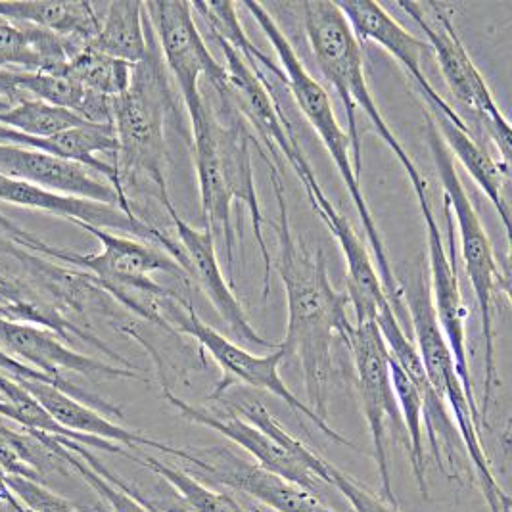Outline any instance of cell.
I'll return each instance as SVG.
<instances>
[{
    "instance_id": "obj_1",
    "label": "cell",
    "mask_w": 512,
    "mask_h": 512,
    "mask_svg": "<svg viewBox=\"0 0 512 512\" xmlns=\"http://www.w3.org/2000/svg\"><path fill=\"white\" fill-rule=\"evenodd\" d=\"M263 162L269 165V177L279 206L277 269L288 303V328L280 348L286 357L294 355L300 361L307 396L305 405L317 419L328 424V401L334 376L332 338L338 334L348 342L353 330L348 317L350 298L346 292H338L332 286L323 250H311L294 233L279 165L271 160Z\"/></svg>"
},
{
    "instance_id": "obj_2",
    "label": "cell",
    "mask_w": 512,
    "mask_h": 512,
    "mask_svg": "<svg viewBox=\"0 0 512 512\" xmlns=\"http://www.w3.org/2000/svg\"><path fill=\"white\" fill-rule=\"evenodd\" d=\"M396 279L401 292V303L407 305L405 309L409 311L411 317L415 346L419 351L424 374L428 378L430 388L447 407L449 415H453V424L465 445L480 489L484 491L489 512H511V497L495 478L486 455V447L482 442L484 424L480 417V405L466 394L465 386L455 367L453 353L449 350L440 323L436 319L430 294L428 267L417 263L409 267L405 275L396 273Z\"/></svg>"
},
{
    "instance_id": "obj_3",
    "label": "cell",
    "mask_w": 512,
    "mask_h": 512,
    "mask_svg": "<svg viewBox=\"0 0 512 512\" xmlns=\"http://www.w3.org/2000/svg\"><path fill=\"white\" fill-rule=\"evenodd\" d=\"M150 25V22H148ZM173 108L167 71L152 25L148 54L135 66L127 93L114 98L112 125L117 137L116 167L121 187H146L163 208L171 204L167 190L165 125Z\"/></svg>"
},
{
    "instance_id": "obj_4",
    "label": "cell",
    "mask_w": 512,
    "mask_h": 512,
    "mask_svg": "<svg viewBox=\"0 0 512 512\" xmlns=\"http://www.w3.org/2000/svg\"><path fill=\"white\" fill-rule=\"evenodd\" d=\"M303 16V29L307 35V43L315 56V62L323 73L326 81L334 87L340 96L346 117H348V137L351 142V156L355 171L361 175L363 154H361V137L357 125V112H363L371 119L374 131L384 140V144L392 150L397 162L405 169L415 196L428 194L426 181L422 177L417 165L397 140L390 123L382 116L374 102L373 93L367 83L363 52L359 47L357 37L353 35L348 20L340 12L336 2H302L300 4Z\"/></svg>"
},
{
    "instance_id": "obj_5",
    "label": "cell",
    "mask_w": 512,
    "mask_h": 512,
    "mask_svg": "<svg viewBox=\"0 0 512 512\" xmlns=\"http://www.w3.org/2000/svg\"><path fill=\"white\" fill-rule=\"evenodd\" d=\"M244 8L252 14V18L261 27V31L265 33L267 41L271 43V47L275 48L277 58H279L277 64L284 73V85L290 89L296 104L300 106L303 117L309 121V125L319 135L326 152L330 154L332 162L340 173V179L344 181V185L348 188L351 202L359 213L363 231L367 234V240L373 248L376 271H378V277H380V282L384 286V292L388 296V302L392 303L394 311L399 315V309L403 307V303H401V292H399V284H397L396 271L390 263L386 246H384L380 231L374 223V215L369 210V204L365 200L359 173L355 171L353 156H351L350 137L340 127L338 117H336L334 108H332V102L328 98V93L323 89V85L303 66L300 56L296 54L292 43L288 41V37L280 29V25L273 20L269 10L263 4H257V2H244Z\"/></svg>"
},
{
    "instance_id": "obj_6",
    "label": "cell",
    "mask_w": 512,
    "mask_h": 512,
    "mask_svg": "<svg viewBox=\"0 0 512 512\" xmlns=\"http://www.w3.org/2000/svg\"><path fill=\"white\" fill-rule=\"evenodd\" d=\"M426 131H428V144L434 158V165L438 169L442 181L443 198L445 206L453 210V217L457 221V229L461 236V252L465 261L466 277L470 280L474 298L478 303L480 319H482V338H484V394H482V409L480 417L482 424L488 419L489 405L493 390L497 384V365H495V330H493V313H495V298L503 290L507 292V277L499 269V261L493 252V244L488 233L478 217V211L472 206L463 181L459 177L455 158L449 154L443 142L432 114L424 108Z\"/></svg>"
},
{
    "instance_id": "obj_7",
    "label": "cell",
    "mask_w": 512,
    "mask_h": 512,
    "mask_svg": "<svg viewBox=\"0 0 512 512\" xmlns=\"http://www.w3.org/2000/svg\"><path fill=\"white\" fill-rule=\"evenodd\" d=\"M162 396L188 422L211 428L246 449L256 459L259 468L311 491L319 499L326 488H332L328 474L330 463L290 434L271 413H263L254 426L233 413L215 415L202 407L190 405L165 386H162Z\"/></svg>"
},
{
    "instance_id": "obj_8",
    "label": "cell",
    "mask_w": 512,
    "mask_h": 512,
    "mask_svg": "<svg viewBox=\"0 0 512 512\" xmlns=\"http://www.w3.org/2000/svg\"><path fill=\"white\" fill-rule=\"evenodd\" d=\"M396 6L419 25L420 31L426 35L451 93L468 110L486 119L495 146L501 152V163L509 169L512 140L509 119L493 100L484 75L466 52L451 18L453 8L440 2H396Z\"/></svg>"
},
{
    "instance_id": "obj_9",
    "label": "cell",
    "mask_w": 512,
    "mask_h": 512,
    "mask_svg": "<svg viewBox=\"0 0 512 512\" xmlns=\"http://www.w3.org/2000/svg\"><path fill=\"white\" fill-rule=\"evenodd\" d=\"M177 307H179L175 313L177 328L183 334L194 338L198 342V346L202 350L208 351L211 359L223 369V380L217 384L210 399H221V396L234 384H244V386H250L256 390L269 392V394L279 397L280 401L286 403L294 413L311 420L313 426H317L332 442L355 449V445L346 436L336 432L330 424L317 419V415L286 386V382L282 380L279 373L280 363L286 359V353L280 346L267 355H256V353L242 348L233 340L225 338L215 328L206 325L198 317V313L192 309L190 303L181 300Z\"/></svg>"
},
{
    "instance_id": "obj_10",
    "label": "cell",
    "mask_w": 512,
    "mask_h": 512,
    "mask_svg": "<svg viewBox=\"0 0 512 512\" xmlns=\"http://www.w3.org/2000/svg\"><path fill=\"white\" fill-rule=\"evenodd\" d=\"M144 10L156 35L163 66L177 83V93L181 94L188 117L194 119L204 108L206 98L200 93L202 79L225 100L227 73L206 47L194 22L190 2H144Z\"/></svg>"
},
{
    "instance_id": "obj_11",
    "label": "cell",
    "mask_w": 512,
    "mask_h": 512,
    "mask_svg": "<svg viewBox=\"0 0 512 512\" xmlns=\"http://www.w3.org/2000/svg\"><path fill=\"white\" fill-rule=\"evenodd\" d=\"M0 350L10 355L12 359L45 374L58 384L62 392L79 399L81 403L91 405L110 419H121L123 417L121 409L104 401L102 397L94 396L91 392L71 384L64 373L81 374L91 380H100V378L146 380L133 369L114 367L104 361L93 359L89 355L70 350L66 342L48 328L8 321L2 317H0Z\"/></svg>"
},
{
    "instance_id": "obj_12",
    "label": "cell",
    "mask_w": 512,
    "mask_h": 512,
    "mask_svg": "<svg viewBox=\"0 0 512 512\" xmlns=\"http://www.w3.org/2000/svg\"><path fill=\"white\" fill-rule=\"evenodd\" d=\"M346 344L353 357L357 392L361 397L363 415L373 440L374 461L380 476V497L392 505H397L388 457V424L394 428V432L401 434H405V428L397 409L396 394L390 378L392 357L376 321L353 325Z\"/></svg>"
},
{
    "instance_id": "obj_13",
    "label": "cell",
    "mask_w": 512,
    "mask_h": 512,
    "mask_svg": "<svg viewBox=\"0 0 512 512\" xmlns=\"http://www.w3.org/2000/svg\"><path fill=\"white\" fill-rule=\"evenodd\" d=\"M0 202L27 208V210L47 211L50 215L70 221L75 227L91 225L96 229L139 238L160 248L167 256L173 257L185 271V257L181 252V246L173 238H169V234L158 231L154 225L140 219L139 215H127L117 206L56 194L45 188L33 187L2 175H0Z\"/></svg>"
},
{
    "instance_id": "obj_14",
    "label": "cell",
    "mask_w": 512,
    "mask_h": 512,
    "mask_svg": "<svg viewBox=\"0 0 512 512\" xmlns=\"http://www.w3.org/2000/svg\"><path fill=\"white\" fill-rule=\"evenodd\" d=\"M165 211L169 213V219L173 223V229L177 234V244L181 246V252L185 257V273L188 280H194L202 292L208 296L213 309L223 319V323L231 330L236 344L257 346L263 350H277L280 344H275L267 338H263L256 328L250 323L242 303L234 296L233 288L225 279L217 252H215V240L208 229H194L187 221L177 213L173 204H169Z\"/></svg>"
},
{
    "instance_id": "obj_15",
    "label": "cell",
    "mask_w": 512,
    "mask_h": 512,
    "mask_svg": "<svg viewBox=\"0 0 512 512\" xmlns=\"http://www.w3.org/2000/svg\"><path fill=\"white\" fill-rule=\"evenodd\" d=\"M422 219L426 225V242H428V280H430V294L436 311V319L440 323L447 346L453 353L455 367L459 378L465 386L466 394L476 401L474 384L470 376V363H468V348H466V311L463 302V292L457 275L455 265V248L451 256L445 248L442 231L436 223L434 210L430 204L428 194L417 196Z\"/></svg>"
},
{
    "instance_id": "obj_16",
    "label": "cell",
    "mask_w": 512,
    "mask_h": 512,
    "mask_svg": "<svg viewBox=\"0 0 512 512\" xmlns=\"http://www.w3.org/2000/svg\"><path fill=\"white\" fill-rule=\"evenodd\" d=\"M192 474H204L213 484L225 486L275 512H336L311 491L236 457L227 447L192 451Z\"/></svg>"
},
{
    "instance_id": "obj_17",
    "label": "cell",
    "mask_w": 512,
    "mask_h": 512,
    "mask_svg": "<svg viewBox=\"0 0 512 512\" xmlns=\"http://www.w3.org/2000/svg\"><path fill=\"white\" fill-rule=\"evenodd\" d=\"M0 175L56 194L117 206L127 215L137 211L125 206L116 188L79 163L52 156L43 150L0 144Z\"/></svg>"
},
{
    "instance_id": "obj_18",
    "label": "cell",
    "mask_w": 512,
    "mask_h": 512,
    "mask_svg": "<svg viewBox=\"0 0 512 512\" xmlns=\"http://www.w3.org/2000/svg\"><path fill=\"white\" fill-rule=\"evenodd\" d=\"M344 18L348 20L357 41H371L374 45L384 48L396 58L397 64L409 73V77L417 83L422 98L426 100L432 114L447 117L457 125L466 127L463 117L459 116L453 106L440 96L432 87L426 73L422 70L420 56L426 45L409 33L394 16L386 12L384 6L369 0H353V2H336Z\"/></svg>"
},
{
    "instance_id": "obj_19",
    "label": "cell",
    "mask_w": 512,
    "mask_h": 512,
    "mask_svg": "<svg viewBox=\"0 0 512 512\" xmlns=\"http://www.w3.org/2000/svg\"><path fill=\"white\" fill-rule=\"evenodd\" d=\"M221 108H223L221 116L213 110V129H215L219 160L223 167V177L233 202L234 200L244 202L246 208L252 213L257 248L263 257V298H267L271 290L273 259L267 250V242L263 236V213L259 206L256 181H254V165H252V133L246 121L234 110L229 100H221Z\"/></svg>"
},
{
    "instance_id": "obj_20",
    "label": "cell",
    "mask_w": 512,
    "mask_h": 512,
    "mask_svg": "<svg viewBox=\"0 0 512 512\" xmlns=\"http://www.w3.org/2000/svg\"><path fill=\"white\" fill-rule=\"evenodd\" d=\"M194 165L200 190V206L206 219V229L213 240H221L225 246V259L229 269V279H234V240L233 198L223 177V167L219 160V150L213 129V108L204 102L200 114L190 119Z\"/></svg>"
},
{
    "instance_id": "obj_21",
    "label": "cell",
    "mask_w": 512,
    "mask_h": 512,
    "mask_svg": "<svg viewBox=\"0 0 512 512\" xmlns=\"http://www.w3.org/2000/svg\"><path fill=\"white\" fill-rule=\"evenodd\" d=\"M16 380L41 403V407L52 419L56 420L62 428L70 430L77 436H91V438H98L104 442L117 443L125 449H139V447L158 449L165 455L185 461L187 465H190L194 459V453L190 449L171 447L167 443L148 438L137 430H127L110 417H106L104 413L96 411L91 405L81 403L79 399L68 396L66 392H62L60 388H56L48 382L24 380V378H16Z\"/></svg>"
},
{
    "instance_id": "obj_22",
    "label": "cell",
    "mask_w": 512,
    "mask_h": 512,
    "mask_svg": "<svg viewBox=\"0 0 512 512\" xmlns=\"http://www.w3.org/2000/svg\"><path fill=\"white\" fill-rule=\"evenodd\" d=\"M311 206L319 213L332 236L336 238L348 265V298L355 309V319L359 323L374 321L376 315L392 305L384 292V286L374 269L373 257L361 244L353 231L350 221L336 210V206L326 198L325 190L317 188L307 194Z\"/></svg>"
},
{
    "instance_id": "obj_23",
    "label": "cell",
    "mask_w": 512,
    "mask_h": 512,
    "mask_svg": "<svg viewBox=\"0 0 512 512\" xmlns=\"http://www.w3.org/2000/svg\"><path fill=\"white\" fill-rule=\"evenodd\" d=\"M85 45L0 18V70L62 73Z\"/></svg>"
},
{
    "instance_id": "obj_24",
    "label": "cell",
    "mask_w": 512,
    "mask_h": 512,
    "mask_svg": "<svg viewBox=\"0 0 512 512\" xmlns=\"http://www.w3.org/2000/svg\"><path fill=\"white\" fill-rule=\"evenodd\" d=\"M434 125L440 133L449 154L463 163L472 181L488 196L491 206L501 217L505 233L511 231V213L509 202L505 196V181L509 177V169L493 160L488 150H484L476 139L468 133V127L457 125L447 117L432 114Z\"/></svg>"
},
{
    "instance_id": "obj_25",
    "label": "cell",
    "mask_w": 512,
    "mask_h": 512,
    "mask_svg": "<svg viewBox=\"0 0 512 512\" xmlns=\"http://www.w3.org/2000/svg\"><path fill=\"white\" fill-rule=\"evenodd\" d=\"M0 18L33 25L62 39L89 45L100 31L102 14L91 2H4L0 0Z\"/></svg>"
},
{
    "instance_id": "obj_26",
    "label": "cell",
    "mask_w": 512,
    "mask_h": 512,
    "mask_svg": "<svg viewBox=\"0 0 512 512\" xmlns=\"http://www.w3.org/2000/svg\"><path fill=\"white\" fill-rule=\"evenodd\" d=\"M148 29L150 25L144 2H110L106 6V12L102 14L98 35L87 47L131 66H137L148 54Z\"/></svg>"
},
{
    "instance_id": "obj_27",
    "label": "cell",
    "mask_w": 512,
    "mask_h": 512,
    "mask_svg": "<svg viewBox=\"0 0 512 512\" xmlns=\"http://www.w3.org/2000/svg\"><path fill=\"white\" fill-rule=\"evenodd\" d=\"M18 85L29 98L64 108L93 125H112L114 100L91 93L66 73H29L20 71Z\"/></svg>"
},
{
    "instance_id": "obj_28",
    "label": "cell",
    "mask_w": 512,
    "mask_h": 512,
    "mask_svg": "<svg viewBox=\"0 0 512 512\" xmlns=\"http://www.w3.org/2000/svg\"><path fill=\"white\" fill-rule=\"evenodd\" d=\"M0 470L6 478L43 484L48 474L70 468L50 449L45 434H29L0 422Z\"/></svg>"
},
{
    "instance_id": "obj_29",
    "label": "cell",
    "mask_w": 512,
    "mask_h": 512,
    "mask_svg": "<svg viewBox=\"0 0 512 512\" xmlns=\"http://www.w3.org/2000/svg\"><path fill=\"white\" fill-rule=\"evenodd\" d=\"M190 6L192 12H198V16L206 20L211 35L234 48L259 77L265 79L267 75H275L280 83H284V73L280 70L279 64L273 62L265 52H261L246 35L236 16V6L233 2H192Z\"/></svg>"
},
{
    "instance_id": "obj_30",
    "label": "cell",
    "mask_w": 512,
    "mask_h": 512,
    "mask_svg": "<svg viewBox=\"0 0 512 512\" xmlns=\"http://www.w3.org/2000/svg\"><path fill=\"white\" fill-rule=\"evenodd\" d=\"M131 461L152 470L156 476L162 478L165 484L175 489L188 512H252L242 503H238L233 495L210 488L208 484L200 482L194 474H190L188 470H183L179 466L167 465L156 457H139V455H133Z\"/></svg>"
},
{
    "instance_id": "obj_31",
    "label": "cell",
    "mask_w": 512,
    "mask_h": 512,
    "mask_svg": "<svg viewBox=\"0 0 512 512\" xmlns=\"http://www.w3.org/2000/svg\"><path fill=\"white\" fill-rule=\"evenodd\" d=\"M135 66L100 54L91 47L81 48L64 68L73 81H77L83 89L106 98H117L127 93Z\"/></svg>"
},
{
    "instance_id": "obj_32",
    "label": "cell",
    "mask_w": 512,
    "mask_h": 512,
    "mask_svg": "<svg viewBox=\"0 0 512 512\" xmlns=\"http://www.w3.org/2000/svg\"><path fill=\"white\" fill-rule=\"evenodd\" d=\"M390 378H392V388L396 394L401 422L409 438V457H411L413 476L417 480L420 495L424 499H430V489L426 480V453H424V442H422V399L415 384L399 369L394 359H390Z\"/></svg>"
},
{
    "instance_id": "obj_33",
    "label": "cell",
    "mask_w": 512,
    "mask_h": 512,
    "mask_svg": "<svg viewBox=\"0 0 512 512\" xmlns=\"http://www.w3.org/2000/svg\"><path fill=\"white\" fill-rule=\"evenodd\" d=\"M81 117L64 108H56L37 98H25L14 108L0 114V125L10 127L31 139H52L71 127L83 125Z\"/></svg>"
},
{
    "instance_id": "obj_34",
    "label": "cell",
    "mask_w": 512,
    "mask_h": 512,
    "mask_svg": "<svg viewBox=\"0 0 512 512\" xmlns=\"http://www.w3.org/2000/svg\"><path fill=\"white\" fill-rule=\"evenodd\" d=\"M12 499L6 503L10 512H79L68 499L41 484L24 478H6Z\"/></svg>"
},
{
    "instance_id": "obj_35",
    "label": "cell",
    "mask_w": 512,
    "mask_h": 512,
    "mask_svg": "<svg viewBox=\"0 0 512 512\" xmlns=\"http://www.w3.org/2000/svg\"><path fill=\"white\" fill-rule=\"evenodd\" d=\"M330 484L348 503L353 512H401L399 505L384 501L380 495H374L371 489L357 482L346 470L336 465H328Z\"/></svg>"
},
{
    "instance_id": "obj_36",
    "label": "cell",
    "mask_w": 512,
    "mask_h": 512,
    "mask_svg": "<svg viewBox=\"0 0 512 512\" xmlns=\"http://www.w3.org/2000/svg\"><path fill=\"white\" fill-rule=\"evenodd\" d=\"M0 254L20 261L25 269H27V273L37 280L41 286L47 284L50 277H52V273L56 271V263L54 261L45 259V257L35 256L31 252H25L18 244L6 240L4 236H0Z\"/></svg>"
},
{
    "instance_id": "obj_37",
    "label": "cell",
    "mask_w": 512,
    "mask_h": 512,
    "mask_svg": "<svg viewBox=\"0 0 512 512\" xmlns=\"http://www.w3.org/2000/svg\"><path fill=\"white\" fill-rule=\"evenodd\" d=\"M0 236H4L6 240L18 244L25 252L45 257V259H50V261L54 257V252H56V246H52V244H48L45 240H41L39 236L25 231L16 221L8 219L2 213H0Z\"/></svg>"
},
{
    "instance_id": "obj_38",
    "label": "cell",
    "mask_w": 512,
    "mask_h": 512,
    "mask_svg": "<svg viewBox=\"0 0 512 512\" xmlns=\"http://www.w3.org/2000/svg\"><path fill=\"white\" fill-rule=\"evenodd\" d=\"M18 75L20 71L0 70V114L29 98L18 85Z\"/></svg>"
},
{
    "instance_id": "obj_39",
    "label": "cell",
    "mask_w": 512,
    "mask_h": 512,
    "mask_svg": "<svg viewBox=\"0 0 512 512\" xmlns=\"http://www.w3.org/2000/svg\"><path fill=\"white\" fill-rule=\"evenodd\" d=\"M0 373L8 374L12 378H24V380H41V382H48L52 386H58L54 380H50L48 376H45L31 367H27L24 363L12 359L10 355H6L4 351L0 350Z\"/></svg>"
},
{
    "instance_id": "obj_40",
    "label": "cell",
    "mask_w": 512,
    "mask_h": 512,
    "mask_svg": "<svg viewBox=\"0 0 512 512\" xmlns=\"http://www.w3.org/2000/svg\"><path fill=\"white\" fill-rule=\"evenodd\" d=\"M0 144H10V146H22V148H35V150H43L47 152L48 140L31 139L25 137L22 133L0 125Z\"/></svg>"
},
{
    "instance_id": "obj_41",
    "label": "cell",
    "mask_w": 512,
    "mask_h": 512,
    "mask_svg": "<svg viewBox=\"0 0 512 512\" xmlns=\"http://www.w3.org/2000/svg\"><path fill=\"white\" fill-rule=\"evenodd\" d=\"M12 499V493H10V489H8V482H6V476H4V472L0 470V503H8Z\"/></svg>"
},
{
    "instance_id": "obj_42",
    "label": "cell",
    "mask_w": 512,
    "mask_h": 512,
    "mask_svg": "<svg viewBox=\"0 0 512 512\" xmlns=\"http://www.w3.org/2000/svg\"><path fill=\"white\" fill-rule=\"evenodd\" d=\"M6 280H8V277H6V275H2V273H0V282H6Z\"/></svg>"
}]
</instances>
